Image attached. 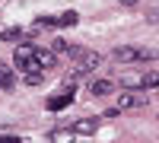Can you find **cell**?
Returning <instances> with one entry per match:
<instances>
[{
  "mask_svg": "<svg viewBox=\"0 0 159 143\" xmlns=\"http://www.w3.org/2000/svg\"><path fill=\"white\" fill-rule=\"evenodd\" d=\"M70 57L76 60V67H73V76H83V73L96 70L99 64H102V54H99V51H83V48H73V51H70Z\"/></svg>",
  "mask_w": 159,
  "mask_h": 143,
  "instance_id": "1",
  "label": "cell"
},
{
  "mask_svg": "<svg viewBox=\"0 0 159 143\" xmlns=\"http://www.w3.org/2000/svg\"><path fill=\"white\" fill-rule=\"evenodd\" d=\"M153 54L147 48H134V45H121V48H115V60L118 64H140V60H150Z\"/></svg>",
  "mask_w": 159,
  "mask_h": 143,
  "instance_id": "2",
  "label": "cell"
},
{
  "mask_svg": "<svg viewBox=\"0 0 159 143\" xmlns=\"http://www.w3.org/2000/svg\"><path fill=\"white\" fill-rule=\"evenodd\" d=\"M13 64H16L19 70H35V45L32 42H19L16 45V54H13Z\"/></svg>",
  "mask_w": 159,
  "mask_h": 143,
  "instance_id": "3",
  "label": "cell"
},
{
  "mask_svg": "<svg viewBox=\"0 0 159 143\" xmlns=\"http://www.w3.org/2000/svg\"><path fill=\"white\" fill-rule=\"evenodd\" d=\"M143 102H147V99H143V92H134V89H124V92L115 99V108H118V111H130V108H140Z\"/></svg>",
  "mask_w": 159,
  "mask_h": 143,
  "instance_id": "4",
  "label": "cell"
},
{
  "mask_svg": "<svg viewBox=\"0 0 159 143\" xmlns=\"http://www.w3.org/2000/svg\"><path fill=\"white\" fill-rule=\"evenodd\" d=\"M0 89H3V92H13V89H16V73H13L7 64H0Z\"/></svg>",
  "mask_w": 159,
  "mask_h": 143,
  "instance_id": "5",
  "label": "cell"
},
{
  "mask_svg": "<svg viewBox=\"0 0 159 143\" xmlns=\"http://www.w3.org/2000/svg\"><path fill=\"white\" fill-rule=\"evenodd\" d=\"M54 67V54L45 48H35V70H51Z\"/></svg>",
  "mask_w": 159,
  "mask_h": 143,
  "instance_id": "6",
  "label": "cell"
},
{
  "mask_svg": "<svg viewBox=\"0 0 159 143\" xmlns=\"http://www.w3.org/2000/svg\"><path fill=\"white\" fill-rule=\"evenodd\" d=\"M99 131V118H80L73 124V134H96Z\"/></svg>",
  "mask_w": 159,
  "mask_h": 143,
  "instance_id": "7",
  "label": "cell"
},
{
  "mask_svg": "<svg viewBox=\"0 0 159 143\" xmlns=\"http://www.w3.org/2000/svg\"><path fill=\"white\" fill-rule=\"evenodd\" d=\"M73 137H76V134H73V127H57V131H51V134H48L51 143H73Z\"/></svg>",
  "mask_w": 159,
  "mask_h": 143,
  "instance_id": "8",
  "label": "cell"
},
{
  "mask_svg": "<svg viewBox=\"0 0 159 143\" xmlns=\"http://www.w3.org/2000/svg\"><path fill=\"white\" fill-rule=\"evenodd\" d=\"M70 102H73L70 92H61V96H51V99H48V108H51V111H61V108H67Z\"/></svg>",
  "mask_w": 159,
  "mask_h": 143,
  "instance_id": "9",
  "label": "cell"
},
{
  "mask_svg": "<svg viewBox=\"0 0 159 143\" xmlns=\"http://www.w3.org/2000/svg\"><path fill=\"white\" fill-rule=\"evenodd\" d=\"M89 89H92V96L102 99V96H111V92H115V83H111V80H96Z\"/></svg>",
  "mask_w": 159,
  "mask_h": 143,
  "instance_id": "10",
  "label": "cell"
},
{
  "mask_svg": "<svg viewBox=\"0 0 159 143\" xmlns=\"http://www.w3.org/2000/svg\"><path fill=\"white\" fill-rule=\"evenodd\" d=\"M140 86L143 89H159V73H143L140 76Z\"/></svg>",
  "mask_w": 159,
  "mask_h": 143,
  "instance_id": "11",
  "label": "cell"
},
{
  "mask_svg": "<svg viewBox=\"0 0 159 143\" xmlns=\"http://www.w3.org/2000/svg\"><path fill=\"white\" fill-rule=\"evenodd\" d=\"M42 80H45V70H29L25 73V86H42Z\"/></svg>",
  "mask_w": 159,
  "mask_h": 143,
  "instance_id": "12",
  "label": "cell"
},
{
  "mask_svg": "<svg viewBox=\"0 0 159 143\" xmlns=\"http://www.w3.org/2000/svg\"><path fill=\"white\" fill-rule=\"evenodd\" d=\"M0 38H3V42H19V38H22V29H16V25H13V29H3Z\"/></svg>",
  "mask_w": 159,
  "mask_h": 143,
  "instance_id": "13",
  "label": "cell"
},
{
  "mask_svg": "<svg viewBox=\"0 0 159 143\" xmlns=\"http://www.w3.org/2000/svg\"><path fill=\"white\" fill-rule=\"evenodd\" d=\"M76 19H80L76 13H64V16L54 19V25H61V29H64V25H76Z\"/></svg>",
  "mask_w": 159,
  "mask_h": 143,
  "instance_id": "14",
  "label": "cell"
},
{
  "mask_svg": "<svg viewBox=\"0 0 159 143\" xmlns=\"http://www.w3.org/2000/svg\"><path fill=\"white\" fill-rule=\"evenodd\" d=\"M54 48H57V51H64V54H70V51H73V45H67L64 38H57V42H54Z\"/></svg>",
  "mask_w": 159,
  "mask_h": 143,
  "instance_id": "15",
  "label": "cell"
},
{
  "mask_svg": "<svg viewBox=\"0 0 159 143\" xmlns=\"http://www.w3.org/2000/svg\"><path fill=\"white\" fill-rule=\"evenodd\" d=\"M0 143H19V137H0Z\"/></svg>",
  "mask_w": 159,
  "mask_h": 143,
  "instance_id": "16",
  "label": "cell"
},
{
  "mask_svg": "<svg viewBox=\"0 0 159 143\" xmlns=\"http://www.w3.org/2000/svg\"><path fill=\"white\" fill-rule=\"evenodd\" d=\"M121 7H137V0H118Z\"/></svg>",
  "mask_w": 159,
  "mask_h": 143,
  "instance_id": "17",
  "label": "cell"
}]
</instances>
